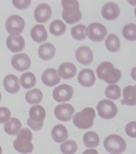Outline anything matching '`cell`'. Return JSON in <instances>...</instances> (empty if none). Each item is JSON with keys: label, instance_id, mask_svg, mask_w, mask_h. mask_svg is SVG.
I'll return each mask as SVG.
<instances>
[{"label": "cell", "instance_id": "6da1fadb", "mask_svg": "<svg viewBox=\"0 0 136 154\" xmlns=\"http://www.w3.org/2000/svg\"><path fill=\"white\" fill-rule=\"evenodd\" d=\"M96 73L100 79H102L110 85L119 82L121 78V72L109 61L101 63L96 69Z\"/></svg>", "mask_w": 136, "mask_h": 154}, {"label": "cell", "instance_id": "7a4b0ae2", "mask_svg": "<svg viewBox=\"0 0 136 154\" xmlns=\"http://www.w3.org/2000/svg\"><path fill=\"white\" fill-rule=\"evenodd\" d=\"M61 5L63 11L62 18L69 24L79 22L82 18V13L79 10V2L76 0H62Z\"/></svg>", "mask_w": 136, "mask_h": 154}, {"label": "cell", "instance_id": "3957f363", "mask_svg": "<svg viewBox=\"0 0 136 154\" xmlns=\"http://www.w3.org/2000/svg\"><path fill=\"white\" fill-rule=\"evenodd\" d=\"M32 134L29 128H21V130L17 134V138L13 146L16 151L20 153H30L34 149V146L32 143Z\"/></svg>", "mask_w": 136, "mask_h": 154}, {"label": "cell", "instance_id": "277c9868", "mask_svg": "<svg viewBox=\"0 0 136 154\" xmlns=\"http://www.w3.org/2000/svg\"><path fill=\"white\" fill-rule=\"evenodd\" d=\"M95 116V110L93 108H85L73 116V123L79 129H89L93 126Z\"/></svg>", "mask_w": 136, "mask_h": 154}, {"label": "cell", "instance_id": "5b68a950", "mask_svg": "<svg viewBox=\"0 0 136 154\" xmlns=\"http://www.w3.org/2000/svg\"><path fill=\"white\" fill-rule=\"evenodd\" d=\"M46 117V110L43 106L36 105L30 109L29 118L27 124L33 131H39L43 126V120Z\"/></svg>", "mask_w": 136, "mask_h": 154}, {"label": "cell", "instance_id": "8992f818", "mask_svg": "<svg viewBox=\"0 0 136 154\" xmlns=\"http://www.w3.org/2000/svg\"><path fill=\"white\" fill-rule=\"evenodd\" d=\"M104 147L110 154H121L126 149L127 144L120 135L110 134L104 141Z\"/></svg>", "mask_w": 136, "mask_h": 154}, {"label": "cell", "instance_id": "52a82bcc", "mask_svg": "<svg viewBox=\"0 0 136 154\" xmlns=\"http://www.w3.org/2000/svg\"><path fill=\"white\" fill-rule=\"evenodd\" d=\"M97 110L98 115L106 120H110L115 117L117 114V107L116 104L112 101L104 99L100 101L97 106Z\"/></svg>", "mask_w": 136, "mask_h": 154}, {"label": "cell", "instance_id": "ba28073f", "mask_svg": "<svg viewBox=\"0 0 136 154\" xmlns=\"http://www.w3.org/2000/svg\"><path fill=\"white\" fill-rule=\"evenodd\" d=\"M6 30L10 35H17L22 32L25 27L24 20L18 15L10 16L6 22Z\"/></svg>", "mask_w": 136, "mask_h": 154}, {"label": "cell", "instance_id": "9c48e42d", "mask_svg": "<svg viewBox=\"0 0 136 154\" xmlns=\"http://www.w3.org/2000/svg\"><path fill=\"white\" fill-rule=\"evenodd\" d=\"M107 35V29L101 23H92L87 28V35L94 42H102Z\"/></svg>", "mask_w": 136, "mask_h": 154}, {"label": "cell", "instance_id": "30bf717a", "mask_svg": "<svg viewBox=\"0 0 136 154\" xmlns=\"http://www.w3.org/2000/svg\"><path fill=\"white\" fill-rule=\"evenodd\" d=\"M74 90L68 84L59 85L54 90L53 97L57 102H66L73 97Z\"/></svg>", "mask_w": 136, "mask_h": 154}, {"label": "cell", "instance_id": "8fae6325", "mask_svg": "<svg viewBox=\"0 0 136 154\" xmlns=\"http://www.w3.org/2000/svg\"><path fill=\"white\" fill-rule=\"evenodd\" d=\"M11 65L17 71L24 72L30 68L32 61L26 54H17L12 57Z\"/></svg>", "mask_w": 136, "mask_h": 154}, {"label": "cell", "instance_id": "7c38bea8", "mask_svg": "<svg viewBox=\"0 0 136 154\" xmlns=\"http://www.w3.org/2000/svg\"><path fill=\"white\" fill-rule=\"evenodd\" d=\"M74 108L70 104H61L55 107L54 115L61 121H69L74 113Z\"/></svg>", "mask_w": 136, "mask_h": 154}, {"label": "cell", "instance_id": "4fadbf2b", "mask_svg": "<svg viewBox=\"0 0 136 154\" xmlns=\"http://www.w3.org/2000/svg\"><path fill=\"white\" fill-rule=\"evenodd\" d=\"M51 14H52L51 7L46 3H41L38 5L34 12L35 19L39 23H44L48 21L51 18Z\"/></svg>", "mask_w": 136, "mask_h": 154}, {"label": "cell", "instance_id": "5bb4252c", "mask_svg": "<svg viewBox=\"0 0 136 154\" xmlns=\"http://www.w3.org/2000/svg\"><path fill=\"white\" fill-rule=\"evenodd\" d=\"M6 46L11 52L17 53L22 51L25 47V42L21 35H9L6 38Z\"/></svg>", "mask_w": 136, "mask_h": 154}, {"label": "cell", "instance_id": "9a60e30c", "mask_svg": "<svg viewBox=\"0 0 136 154\" xmlns=\"http://www.w3.org/2000/svg\"><path fill=\"white\" fill-rule=\"evenodd\" d=\"M120 10L119 6L113 2H106L102 8V17L108 20H113L116 19L120 15Z\"/></svg>", "mask_w": 136, "mask_h": 154}, {"label": "cell", "instance_id": "2e32d148", "mask_svg": "<svg viewBox=\"0 0 136 154\" xmlns=\"http://www.w3.org/2000/svg\"><path fill=\"white\" fill-rule=\"evenodd\" d=\"M76 58L82 65H88L91 64L94 59L91 49L86 46L79 47L76 51Z\"/></svg>", "mask_w": 136, "mask_h": 154}, {"label": "cell", "instance_id": "e0dca14e", "mask_svg": "<svg viewBox=\"0 0 136 154\" xmlns=\"http://www.w3.org/2000/svg\"><path fill=\"white\" fill-rule=\"evenodd\" d=\"M95 75L91 69H84L79 72L78 75V82L83 87H90L95 83Z\"/></svg>", "mask_w": 136, "mask_h": 154}, {"label": "cell", "instance_id": "ac0fdd59", "mask_svg": "<svg viewBox=\"0 0 136 154\" xmlns=\"http://www.w3.org/2000/svg\"><path fill=\"white\" fill-rule=\"evenodd\" d=\"M42 81L47 87H54L61 82V79L56 69H47L42 75Z\"/></svg>", "mask_w": 136, "mask_h": 154}, {"label": "cell", "instance_id": "d6986e66", "mask_svg": "<svg viewBox=\"0 0 136 154\" xmlns=\"http://www.w3.org/2000/svg\"><path fill=\"white\" fill-rule=\"evenodd\" d=\"M3 87L10 94H17L20 91L18 78L14 74H9L3 79Z\"/></svg>", "mask_w": 136, "mask_h": 154}, {"label": "cell", "instance_id": "ffe728a7", "mask_svg": "<svg viewBox=\"0 0 136 154\" xmlns=\"http://www.w3.org/2000/svg\"><path fill=\"white\" fill-rule=\"evenodd\" d=\"M123 105L134 106L136 105V86H127L123 90Z\"/></svg>", "mask_w": 136, "mask_h": 154}, {"label": "cell", "instance_id": "44dd1931", "mask_svg": "<svg viewBox=\"0 0 136 154\" xmlns=\"http://www.w3.org/2000/svg\"><path fill=\"white\" fill-rule=\"evenodd\" d=\"M60 76L64 79H73L76 74V67L73 63L65 62L62 63L58 68L57 72Z\"/></svg>", "mask_w": 136, "mask_h": 154}, {"label": "cell", "instance_id": "7402d4cb", "mask_svg": "<svg viewBox=\"0 0 136 154\" xmlns=\"http://www.w3.org/2000/svg\"><path fill=\"white\" fill-rule=\"evenodd\" d=\"M51 135L54 141L57 143L65 142L69 137L67 129L62 124H57L54 126L51 131Z\"/></svg>", "mask_w": 136, "mask_h": 154}, {"label": "cell", "instance_id": "603a6c76", "mask_svg": "<svg viewBox=\"0 0 136 154\" xmlns=\"http://www.w3.org/2000/svg\"><path fill=\"white\" fill-rule=\"evenodd\" d=\"M31 37L36 43H43L47 40V32L42 24H36L31 29Z\"/></svg>", "mask_w": 136, "mask_h": 154}, {"label": "cell", "instance_id": "cb8c5ba5", "mask_svg": "<svg viewBox=\"0 0 136 154\" xmlns=\"http://www.w3.org/2000/svg\"><path fill=\"white\" fill-rule=\"evenodd\" d=\"M55 52H56V49L54 46L49 43L41 45L38 50L39 57L44 61H49L53 58L54 57Z\"/></svg>", "mask_w": 136, "mask_h": 154}, {"label": "cell", "instance_id": "d4e9b609", "mask_svg": "<svg viewBox=\"0 0 136 154\" xmlns=\"http://www.w3.org/2000/svg\"><path fill=\"white\" fill-rule=\"evenodd\" d=\"M22 124L17 118H11L5 123L4 131L9 135H17L21 130Z\"/></svg>", "mask_w": 136, "mask_h": 154}, {"label": "cell", "instance_id": "484cf974", "mask_svg": "<svg viewBox=\"0 0 136 154\" xmlns=\"http://www.w3.org/2000/svg\"><path fill=\"white\" fill-rule=\"evenodd\" d=\"M106 47L110 52H118L120 47V41L119 37L114 34L109 35L106 39Z\"/></svg>", "mask_w": 136, "mask_h": 154}, {"label": "cell", "instance_id": "4316f807", "mask_svg": "<svg viewBox=\"0 0 136 154\" xmlns=\"http://www.w3.org/2000/svg\"><path fill=\"white\" fill-rule=\"evenodd\" d=\"M83 143L88 148H95L99 145V137L94 131H88L83 135Z\"/></svg>", "mask_w": 136, "mask_h": 154}, {"label": "cell", "instance_id": "83f0119b", "mask_svg": "<svg viewBox=\"0 0 136 154\" xmlns=\"http://www.w3.org/2000/svg\"><path fill=\"white\" fill-rule=\"evenodd\" d=\"M20 84L25 89H30L36 84V78L31 72H25L20 76Z\"/></svg>", "mask_w": 136, "mask_h": 154}, {"label": "cell", "instance_id": "f1b7e54d", "mask_svg": "<svg viewBox=\"0 0 136 154\" xmlns=\"http://www.w3.org/2000/svg\"><path fill=\"white\" fill-rule=\"evenodd\" d=\"M42 99H43V93L39 89H33L29 91L25 94V100L28 103L31 105L40 103Z\"/></svg>", "mask_w": 136, "mask_h": 154}, {"label": "cell", "instance_id": "f546056e", "mask_svg": "<svg viewBox=\"0 0 136 154\" xmlns=\"http://www.w3.org/2000/svg\"><path fill=\"white\" fill-rule=\"evenodd\" d=\"M49 29H50L51 34L56 35V36H58V35H63L65 32L66 26L62 20H55L51 23Z\"/></svg>", "mask_w": 136, "mask_h": 154}, {"label": "cell", "instance_id": "4dcf8cb0", "mask_svg": "<svg viewBox=\"0 0 136 154\" xmlns=\"http://www.w3.org/2000/svg\"><path fill=\"white\" fill-rule=\"evenodd\" d=\"M71 34L73 38L76 40H83L87 36V27L83 24H77L71 29Z\"/></svg>", "mask_w": 136, "mask_h": 154}, {"label": "cell", "instance_id": "1f68e13d", "mask_svg": "<svg viewBox=\"0 0 136 154\" xmlns=\"http://www.w3.org/2000/svg\"><path fill=\"white\" fill-rule=\"evenodd\" d=\"M105 94L108 98L111 100H118L121 96V90L120 87L115 84L108 86L106 88Z\"/></svg>", "mask_w": 136, "mask_h": 154}, {"label": "cell", "instance_id": "d6a6232c", "mask_svg": "<svg viewBox=\"0 0 136 154\" xmlns=\"http://www.w3.org/2000/svg\"><path fill=\"white\" fill-rule=\"evenodd\" d=\"M77 144L73 140L65 141L60 146L61 152L63 154H74L77 151Z\"/></svg>", "mask_w": 136, "mask_h": 154}, {"label": "cell", "instance_id": "836d02e7", "mask_svg": "<svg viewBox=\"0 0 136 154\" xmlns=\"http://www.w3.org/2000/svg\"><path fill=\"white\" fill-rule=\"evenodd\" d=\"M123 35L129 41H135L136 39V25L131 23L124 25L123 29Z\"/></svg>", "mask_w": 136, "mask_h": 154}, {"label": "cell", "instance_id": "e575fe53", "mask_svg": "<svg viewBox=\"0 0 136 154\" xmlns=\"http://www.w3.org/2000/svg\"><path fill=\"white\" fill-rule=\"evenodd\" d=\"M10 111L8 108L0 107V124H5L10 119Z\"/></svg>", "mask_w": 136, "mask_h": 154}, {"label": "cell", "instance_id": "d590c367", "mask_svg": "<svg viewBox=\"0 0 136 154\" xmlns=\"http://www.w3.org/2000/svg\"><path fill=\"white\" fill-rule=\"evenodd\" d=\"M125 131L127 134L131 138H136V122H130L128 123L125 128Z\"/></svg>", "mask_w": 136, "mask_h": 154}, {"label": "cell", "instance_id": "8d00e7d4", "mask_svg": "<svg viewBox=\"0 0 136 154\" xmlns=\"http://www.w3.org/2000/svg\"><path fill=\"white\" fill-rule=\"evenodd\" d=\"M13 5L18 10H24L31 4L30 0H13Z\"/></svg>", "mask_w": 136, "mask_h": 154}, {"label": "cell", "instance_id": "74e56055", "mask_svg": "<svg viewBox=\"0 0 136 154\" xmlns=\"http://www.w3.org/2000/svg\"><path fill=\"white\" fill-rule=\"evenodd\" d=\"M83 154H98L97 151L94 149H89L85 150Z\"/></svg>", "mask_w": 136, "mask_h": 154}, {"label": "cell", "instance_id": "f35d334b", "mask_svg": "<svg viewBox=\"0 0 136 154\" xmlns=\"http://www.w3.org/2000/svg\"><path fill=\"white\" fill-rule=\"evenodd\" d=\"M2 148H1V146H0V154H2Z\"/></svg>", "mask_w": 136, "mask_h": 154}, {"label": "cell", "instance_id": "ab89813d", "mask_svg": "<svg viewBox=\"0 0 136 154\" xmlns=\"http://www.w3.org/2000/svg\"><path fill=\"white\" fill-rule=\"evenodd\" d=\"M1 97H2V96H1V93H0V101H1Z\"/></svg>", "mask_w": 136, "mask_h": 154}]
</instances>
